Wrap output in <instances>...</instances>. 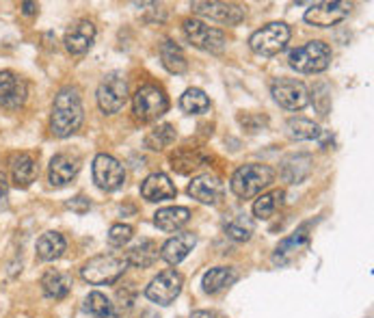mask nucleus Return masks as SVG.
Returning <instances> with one entry per match:
<instances>
[{"instance_id":"obj_1","label":"nucleus","mask_w":374,"mask_h":318,"mask_svg":"<svg viewBox=\"0 0 374 318\" xmlns=\"http://www.w3.org/2000/svg\"><path fill=\"white\" fill-rule=\"evenodd\" d=\"M85 120L80 91L76 87H63L52 102V115H50V130L55 137L65 139L72 137Z\"/></svg>"},{"instance_id":"obj_2","label":"nucleus","mask_w":374,"mask_h":318,"mask_svg":"<svg viewBox=\"0 0 374 318\" xmlns=\"http://www.w3.org/2000/svg\"><path fill=\"white\" fill-rule=\"evenodd\" d=\"M273 182H275V171L269 165L249 163V165H242L234 171L230 189L236 197L251 199V197L260 195L264 189H269Z\"/></svg>"},{"instance_id":"obj_3","label":"nucleus","mask_w":374,"mask_h":318,"mask_svg":"<svg viewBox=\"0 0 374 318\" xmlns=\"http://www.w3.org/2000/svg\"><path fill=\"white\" fill-rule=\"evenodd\" d=\"M331 63V48L320 41H307L294 50H290L288 55V65L292 70H296L299 74H318V72H325Z\"/></svg>"},{"instance_id":"obj_4","label":"nucleus","mask_w":374,"mask_h":318,"mask_svg":"<svg viewBox=\"0 0 374 318\" xmlns=\"http://www.w3.org/2000/svg\"><path fill=\"white\" fill-rule=\"evenodd\" d=\"M126 269H128V264H126L124 255L102 253V255H95L82 264L80 275L85 282H89L93 286H104V284H115L124 275Z\"/></svg>"},{"instance_id":"obj_5","label":"nucleus","mask_w":374,"mask_h":318,"mask_svg":"<svg viewBox=\"0 0 374 318\" xmlns=\"http://www.w3.org/2000/svg\"><path fill=\"white\" fill-rule=\"evenodd\" d=\"M169 109V100L165 91L156 85H143L137 89L132 97V111L134 117L141 122H156L158 117H163Z\"/></svg>"},{"instance_id":"obj_6","label":"nucleus","mask_w":374,"mask_h":318,"mask_svg":"<svg viewBox=\"0 0 374 318\" xmlns=\"http://www.w3.org/2000/svg\"><path fill=\"white\" fill-rule=\"evenodd\" d=\"M290 41V28L284 22H271L262 26L260 31H255L249 37V46L255 55L262 57H275L286 48V43Z\"/></svg>"},{"instance_id":"obj_7","label":"nucleus","mask_w":374,"mask_h":318,"mask_svg":"<svg viewBox=\"0 0 374 318\" xmlns=\"http://www.w3.org/2000/svg\"><path fill=\"white\" fill-rule=\"evenodd\" d=\"M97 106L100 111L106 115H115L119 113L126 102H128V83L122 74L113 72L106 74L102 78V83L97 85Z\"/></svg>"},{"instance_id":"obj_8","label":"nucleus","mask_w":374,"mask_h":318,"mask_svg":"<svg viewBox=\"0 0 374 318\" xmlns=\"http://www.w3.org/2000/svg\"><path fill=\"white\" fill-rule=\"evenodd\" d=\"M182 31H184V37L188 39V43H193L195 48L199 50H205V52H212V55H217L225 48V33L221 28H215V26H208L205 22L197 20V18H188L182 22Z\"/></svg>"},{"instance_id":"obj_9","label":"nucleus","mask_w":374,"mask_h":318,"mask_svg":"<svg viewBox=\"0 0 374 318\" xmlns=\"http://www.w3.org/2000/svg\"><path fill=\"white\" fill-rule=\"evenodd\" d=\"M93 182L100 191L113 193L124 186L126 182V169L117 158L109 154H97L93 161Z\"/></svg>"},{"instance_id":"obj_10","label":"nucleus","mask_w":374,"mask_h":318,"mask_svg":"<svg viewBox=\"0 0 374 318\" xmlns=\"http://www.w3.org/2000/svg\"><path fill=\"white\" fill-rule=\"evenodd\" d=\"M182 286H184V277L176 269H167L149 282V286L145 288V297L158 305H171L180 297Z\"/></svg>"},{"instance_id":"obj_11","label":"nucleus","mask_w":374,"mask_h":318,"mask_svg":"<svg viewBox=\"0 0 374 318\" xmlns=\"http://www.w3.org/2000/svg\"><path fill=\"white\" fill-rule=\"evenodd\" d=\"M271 93L275 102L286 111H301L309 104V91L296 78H277L271 85Z\"/></svg>"},{"instance_id":"obj_12","label":"nucleus","mask_w":374,"mask_h":318,"mask_svg":"<svg viewBox=\"0 0 374 318\" xmlns=\"http://www.w3.org/2000/svg\"><path fill=\"white\" fill-rule=\"evenodd\" d=\"M351 3L342 0H325V3H316L305 11V22L318 28H329L340 22H344L351 14Z\"/></svg>"},{"instance_id":"obj_13","label":"nucleus","mask_w":374,"mask_h":318,"mask_svg":"<svg viewBox=\"0 0 374 318\" xmlns=\"http://www.w3.org/2000/svg\"><path fill=\"white\" fill-rule=\"evenodd\" d=\"M28 97V85L22 76L11 70L0 72V109L18 111Z\"/></svg>"},{"instance_id":"obj_14","label":"nucleus","mask_w":374,"mask_h":318,"mask_svg":"<svg viewBox=\"0 0 374 318\" xmlns=\"http://www.w3.org/2000/svg\"><path fill=\"white\" fill-rule=\"evenodd\" d=\"M193 14L208 18V20H215L219 24H240L245 20V7L236 5V3H219V0H210V3H193L191 5Z\"/></svg>"},{"instance_id":"obj_15","label":"nucleus","mask_w":374,"mask_h":318,"mask_svg":"<svg viewBox=\"0 0 374 318\" xmlns=\"http://www.w3.org/2000/svg\"><path fill=\"white\" fill-rule=\"evenodd\" d=\"M80 161L78 156L61 152L57 156H52L50 167H48V180L52 186H65L68 182H72L78 174Z\"/></svg>"},{"instance_id":"obj_16","label":"nucleus","mask_w":374,"mask_h":318,"mask_svg":"<svg viewBox=\"0 0 374 318\" xmlns=\"http://www.w3.org/2000/svg\"><path fill=\"white\" fill-rule=\"evenodd\" d=\"M223 182L212 176V174H203V176H197L191 184H188V195L201 203H208V206H215L223 199Z\"/></svg>"},{"instance_id":"obj_17","label":"nucleus","mask_w":374,"mask_h":318,"mask_svg":"<svg viewBox=\"0 0 374 318\" xmlns=\"http://www.w3.org/2000/svg\"><path fill=\"white\" fill-rule=\"evenodd\" d=\"M95 41V24L91 20H78L72 24L63 37L65 50L70 55H85V52L93 46Z\"/></svg>"},{"instance_id":"obj_18","label":"nucleus","mask_w":374,"mask_h":318,"mask_svg":"<svg viewBox=\"0 0 374 318\" xmlns=\"http://www.w3.org/2000/svg\"><path fill=\"white\" fill-rule=\"evenodd\" d=\"M169 163H171V169L176 174L186 176V174H193V171L205 167L210 163V156L203 149H197V147L195 149L193 147H182V149H178L169 156Z\"/></svg>"},{"instance_id":"obj_19","label":"nucleus","mask_w":374,"mask_h":318,"mask_svg":"<svg viewBox=\"0 0 374 318\" xmlns=\"http://www.w3.org/2000/svg\"><path fill=\"white\" fill-rule=\"evenodd\" d=\"M141 195H143V199L158 203V201L173 199L178 195V189L173 186V182L165 174H151L143 180Z\"/></svg>"},{"instance_id":"obj_20","label":"nucleus","mask_w":374,"mask_h":318,"mask_svg":"<svg viewBox=\"0 0 374 318\" xmlns=\"http://www.w3.org/2000/svg\"><path fill=\"white\" fill-rule=\"evenodd\" d=\"M195 245H197V236L193 232H180L163 245V249H160V258H163L167 264H173L176 267V264H180L193 251Z\"/></svg>"},{"instance_id":"obj_21","label":"nucleus","mask_w":374,"mask_h":318,"mask_svg":"<svg viewBox=\"0 0 374 318\" xmlns=\"http://www.w3.org/2000/svg\"><path fill=\"white\" fill-rule=\"evenodd\" d=\"M9 167H11V178L16 182V186L20 189H26L35 182L37 174H39V167H37V161L26 154V152H18L9 158Z\"/></svg>"},{"instance_id":"obj_22","label":"nucleus","mask_w":374,"mask_h":318,"mask_svg":"<svg viewBox=\"0 0 374 318\" xmlns=\"http://www.w3.org/2000/svg\"><path fill=\"white\" fill-rule=\"evenodd\" d=\"M191 219V210L184 206H169V208H160L154 215V223L158 230L163 232H178L182 230Z\"/></svg>"},{"instance_id":"obj_23","label":"nucleus","mask_w":374,"mask_h":318,"mask_svg":"<svg viewBox=\"0 0 374 318\" xmlns=\"http://www.w3.org/2000/svg\"><path fill=\"white\" fill-rule=\"evenodd\" d=\"M41 290L48 299H65L72 290V277L59 269H48L41 275Z\"/></svg>"},{"instance_id":"obj_24","label":"nucleus","mask_w":374,"mask_h":318,"mask_svg":"<svg viewBox=\"0 0 374 318\" xmlns=\"http://www.w3.org/2000/svg\"><path fill=\"white\" fill-rule=\"evenodd\" d=\"M65 249H68V243H65L63 234H59V232H46V234H41L39 240H37V247H35L37 258L43 260V262L59 260L65 253Z\"/></svg>"},{"instance_id":"obj_25","label":"nucleus","mask_w":374,"mask_h":318,"mask_svg":"<svg viewBox=\"0 0 374 318\" xmlns=\"http://www.w3.org/2000/svg\"><path fill=\"white\" fill-rule=\"evenodd\" d=\"M236 280H238L236 269H232V267H215V269H210V271L203 275L201 286H203V292L217 295V292L230 288Z\"/></svg>"},{"instance_id":"obj_26","label":"nucleus","mask_w":374,"mask_h":318,"mask_svg":"<svg viewBox=\"0 0 374 318\" xmlns=\"http://www.w3.org/2000/svg\"><path fill=\"white\" fill-rule=\"evenodd\" d=\"M160 61H163L165 70L171 72V74H184L188 70V61H186V55L184 50L171 41V39H165L163 43H160Z\"/></svg>"},{"instance_id":"obj_27","label":"nucleus","mask_w":374,"mask_h":318,"mask_svg":"<svg viewBox=\"0 0 374 318\" xmlns=\"http://www.w3.org/2000/svg\"><path fill=\"white\" fill-rule=\"evenodd\" d=\"M158 258V245L154 240H141L139 245H134L130 251H126L124 260L128 267H134V269H147L156 262Z\"/></svg>"},{"instance_id":"obj_28","label":"nucleus","mask_w":374,"mask_h":318,"mask_svg":"<svg viewBox=\"0 0 374 318\" xmlns=\"http://www.w3.org/2000/svg\"><path fill=\"white\" fill-rule=\"evenodd\" d=\"M178 139V132L171 124H160L156 126L154 130H149L145 134V147L154 149V152H160V149H167L176 143Z\"/></svg>"},{"instance_id":"obj_29","label":"nucleus","mask_w":374,"mask_h":318,"mask_svg":"<svg viewBox=\"0 0 374 318\" xmlns=\"http://www.w3.org/2000/svg\"><path fill=\"white\" fill-rule=\"evenodd\" d=\"M282 201H284V191H279V189L271 191V193H264L253 203V215L262 221L271 219L275 215V210L282 206Z\"/></svg>"},{"instance_id":"obj_30","label":"nucleus","mask_w":374,"mask_h":318,"mask_svg":"<svg viewBox=\"0 0 374 318\" xmlns=\"http://www.w3.org/2000/svg\"><path fill=\"white\" fill-rule=\"evenodd\" d=\"M286 134L294 141H314L320 137V128L305 117H292L286 124Z\"/></svg>"},{"instance_id":"obj_31","label":"nucleus","mask_w":374,"mask_h":318,"mask_svg":"<svg viewBox=\"0 0 374 318\" xmlns=\"http://www.w3.org/2000/svg\"><path fill=\"white\" fill-rule=\"evenodd\" d=\"M180 106L182 111L188 113V115H203L210 111V100L208 95L201 91V89H186L184 95L180 97Z\"/></svg>"},{"instance_id":"obj_32","label":"nucleus","mask_w":374,"mask_h":318,"mask_svg":"<svg viewBox=\"0 0 374 318\" xmlns=\"http://www.w3.org/2000/svg\"><path fill=\"white\" fill-rule=\"evenodd\" d=\"M225 234L236 243H247L253 234V223L245 215H238L230 223H225Z\"/></svg>"},{"instance_id":"obj_33","label":"nucleus","mask_w":374,"mask_h":318,"mask_svg":"<svg viewBox=\"0 0 374 318\" xmlns=\"http://www.w3.org/2000/svg\"><path fill=\"white\" fill-rule=\"evenodd\" d=\"M305 240H307V234H305V228H303V230H299L294 236L286 238V240H284V243L277 247V251H275V258H273V260H275L277 264L288 262V255H290V253H294V251H296V249H299V247H301Z\"/></svg>"},{"instance_id":"obj_34","label":"nucleus","mask_w":374,"mask_h":318,"mask_svg":"<svg viewBox=\"0 0 374 318\" xmlns=\"http://www.w3.org/2000/svg\"><path fill=\"white\" fill-rule=\"evenodd\" d=\"M85 309L89 312V314H93L95 318H100V316H104V314H109L111 309H113V303L109 301V297L106 295H102V292H89L87 295V299H85Z\"/></svg>"},{"instance_id":"obj_35","label":"nucleus","mask_w":374,"mask_h":318,"mask_svg":"<svg viewBox=\"0 0 374 318\" xmlns=\"http://www.w3.org/2000/svg\"><path fill=\"white\" fill-rule=\"evenodd\" d=\"M132 236H134V230H132L130 226H126V223H117V226H113V228L109 230V243H111L113 247H124V245H128V243L132 240Z\"/></svg>"},{"instance_id":"obj_36","label":"nucleus","mask_w":374,"mask_h":318,"mask_svg":"<svg viewBox=\"0 0 374 318\" xmlns=\"http://www.w3.org/2000/svg\"><path fill=\"white\" fill-rule=\"evenodd\" d=\"M134 295H137V290H134V286L132 284H128V286H124V288H119L117 290V299H119V305L122 307H132V303H134Z\"/></svg>"},{"instance_id":"obj_37","label":"nucleus","mask_w":374,"mask_h":318,"mask_svg":"<svg viewBox=\"0 0 374 318\" xmlns=\"http://www.w3.org/2000/svg\"><path fill=\"white\" fill-rule=\"evenodd\" d=\"M65 206H68L70 210L78 212V215H85V212H89V208H91V201H89L87 197L78 195V197H72Z\"/></svg>"},{"instance_id":"obj_38","label":"nucleus","mask_w":374,"mask_h":318,"mask_svg":"<svg viewBox=\"0 0 374 318\" xmlns=\"http://www.w3.org/2000/svg\"><path fill=\"white\" fill-rule=\"evenodd\" d=\"M7 199H9V182L7 176L0 171V210L7 208Z\"/></svg>"},{"instance_id":"obj_39","label":"nucleus","mask_w":374,"mask_h":318,"mask_svg":"<svg viewBox=\"0 0 374 318\" xmlns=\"http://www.w3.org/2000/svg\"><path fill=\"white\" fill-rule=\"evenodd\" d=\"M191 318H225V316L217 309H195Z\"/></svg>"},{"instance_id":"obj_40","label":"nucleus","mask_w":374,"mask_h":318,"mask_svg":"<svg viewBox=\"0 0 374 318\" xmlns=\"http://www.w3.org/2000/svg\"><path fill=\"white\" fill-rule=\"evenodd\" d=\"M20 7H22V14H24V16H35V14L39 11V5H37V3H22Z\"/></svg>"},{"instance_id":"obj_41","label":"nucleus","mask_w":374,"mask_h":318,"mask_svg":"<svg viewBox=\"0 0 374 318\" xmlns=\"http://www.w3.org/2000/svg\"><path fill=\"white\" fill-rule=\"evenodd\" d=\"M100 318H119V314H117L115 309H111L109 314H104V316H100Z\"/></svg>"},{"instance_id":"obj_42","label":"nucleus","mask_w":374,"mask_h":318,"mask_svg":"<svg viewBox=\"0 0 374 318\" xmlns=\"http://www.w3.org/2000/svg\"><path fill=\"white\" fill-rule=\"evenodd\" d=\"M143 318H158V316H156L154 312H145V314H143Z\"/></svg>"}]
</instances>
